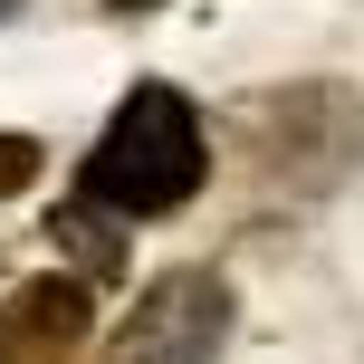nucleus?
<instances>
[{"mask_svg": "<svg viewBox=\"0 0 364 364\" xmlns=\"http://www.w3.org/2000/svg\"><path fill=\"white\" fill-rule=\"evenodd\" d=\"M115 10H164V0H115Z\"/></svg>", "mask_w": 364, "mask_h": 364, "instance_id": "obj_7", "label": "nucleus"}, {"mask_svg": "<svg viewBox=\"0 0 364 364\" xmlns=\"http://www.w3.org/2000/svg\"><path fill=\"white\" fill-rule=\"evenodd\" d=\"M220 346H230V288L211 269H164L125 307L106 364H211Z\"/></svg>", "mask_w": 364, "mask_h": 364, "instance_id": "obj_3", "label": "nucleus"}, {"mask_svg": "<svg viewBox=\"0 0 364 364\" xmlns=\"http://www.w3.org/2000/svg\"><path fill=\"white\" fill-rule=\"evenodd\" d=\"M201 173H211V144H201L192 96L182 87H134L106 115L96 154H87V201H106L125 220H154V211H182L201 192Z\"/></svg>", "mask_w": 364, "mask_h": 364, "instance_id": "obj_1", "label": "nucleus"}, {"mask_svg": "<svg viewBox=\"0 0 364 364\" xmlns=\"http://www.w3.org/2000/svg\"><path fill=\"white\" fill-rule=\"evenodd\" d=\"M87 336H96L87 278H29L0 307V364H77Z\"/></svg>", "mask_w": 364, "mask_h": 364, "instance_id": "obj_4", "label": "nucleus"}, {"mask_svg": "<svg viewBox=\"0 0 364 364\" xmlns=\"http://www.w3.org/2000/svg\"><path fill=\"white\" fill-rule=\"evenodd\" d=\"M10 10H19V0H0V19H10Z\"/></svg>", "mask_w": 364, "mask_h": 364, "instance_id": "obj_8", "label": "nucleus"}, {"mask_svg": "<svg viewBox=\"0 0 364 364\" xmlns=\"http://www.w3.org/2000/svg\"><path fill=\"white\" fill-rule=\"evenodd\" d=\"M38 182V144L29 134H0V192H29Z\"/></svg>", "mask_w": 364, "mask_h": 364, "instance_id": "obj_6", "label": "nucleus"}, {"mask_svg": "<svg viewBox=\"0 0 364 364\" xmlns=\"http://www.w3.org/2000/svg\"><path fill=\"white\" fill-rule=\"evenodd\" d=\"M230 134H240V154L269 182L316 192V182H336L364 154V106L336 77H297V87H278V96H250V106L230 115Z\"/></svg>", "mask_w": 364, "mask_h": 364, "instance_id": "obj_2", "label": "nucleus"}, {"mask_svg": "<svg viewBox=\"0 0 364 364\" xmlns=\"http://www.w3.org/2000/svg\"><path fill=\"white\" fill-rule=\"evenodd\" d=\"M115 220H125V211H106V201H87V192L58 201V220H48V240L77 259V278H87V288L125 278V240H115Z\"/></svg>", "mask_w": 364, "mask_h": 364, "instance_id": "obj_5", "label": "nucleus"}]
</instances>
